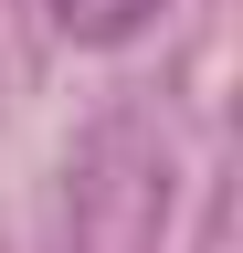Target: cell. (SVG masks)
<instances>
[{
  "mask_svg": "<svg viewBox=\"0 0 243 253\" xmlns=\"http://www.w3.org/2000/svg\"><path fill=\"white\" fill-rule=\"evenodd\" d=\"M53 11V32L64 42H85V53H116V42H138L148 21L169 11V0H43Z\"/></svg>",
  "mask_w": 243,
  "mask_h": 253,
  "instance_id": "obj_1",
  "label": "cell"
}]
</instances>
